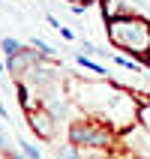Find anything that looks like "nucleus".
Returning <instances> with one entry per match:
<instances>
[{"mask_svg": "<svg viewBox=\"0 0 150 159\" xmlns=\"http://www.w3.org/2000/svg\"><path fill=\"white\" fill-rule=\"evenodd\" d=\"M18 144H21V153H27L30 159H45V156H42V150H36L30 141H18Z\"/></svg>", "mask_w": 150, "mask_h": 159, "instance_id": "f8f14e48", "label": "nucleus"}, {"mask_svg": "<svg viewBox=\"0 0 150 159\" xmlns=\"http://www.w3.org/2000/svg\"><path fill=\"white\" fill-rule=\"evenodd\" d=\"M78 66H81V69H90L96 78H108V69H105V66H102V63H90V57H84V54L78 57Z\"/></svg>", "mask_w": 150, "mask_h": 159, "instance_id": "6e6552de", "label": "nucleus"}, {"mask_svg": "<svg viewBox=\"0 0 150 159\" xmlns=\"http://www.w3.org/2000/svg\"><path fill=\"white\" fill-rule=\"evenodd\" d=\"M108 39L114 42V48L132 54L135 60L144 63V54L150 51V21L141 15H117L108 21Z\"/></svg>", "mask_w": 150, "mask_h": 159, "instance_id": "f03ea898", "label": "nucleus"}, {"mask_svg": "<svg viewBox=\"0 0 150 159\" xmlns=\"http://www.w3.org/2000/svg\"><path fill=\"white\" fill-rule=\"evenodd\" d=\"M27 123H30V129H33L39 138H45V141H51L54 132H57V117L48 111V108H36V111H27Z\"/></svg>", "mask_w": 150, "mask_h": 159, "instance_id": "20e7f679", "label": "nucleus"}, {"mask_svg": "<svg viewBox=\"0 0 150 159\" xmlns=\"http://www.w3.org/2000/svg\"><path fill=\"white\" fill-rule=\"evenodd\" d=\"M138 123L150 132V99H141L138 102Z\"/></svg>", "mask_w": 150, "mask_h": 159, "instance_id": "9d476101", "label": "nucleus"}, {"mask_svg": "<svg viewBox=\"0 0 150 159\" xmlns=\"http://www.w3.org/2000/svg\"><path fill=\"white\" fill-rule=\"evenodd\" d=\"M63 3H72V6H90L93 0H63Z\"/></svg>", "mask_w": 150, "mask_h": 159, "instance_id": "4468645a", "label": "nucleus"}, {"mask_svg": "<svg viewBox=\"0 0 150 159\" xmlns=\"http://www.w3.org/2000/svg\"><path fill=\"white\" fill-rule=\"evenodd\" d=\"M99 9H102V15H105V21H111V18L117 15H126L129 9L120 3V0H99Z\"/></svg>", "mask_w": 150, "mask_h": 159, "instance_id": "423d86ee", "label": "nucleus"}, {"mask_svg": "<svg viewBox=\"0 0 150 159\" xmlns=\"http://www.w3.org/2000/svg\"><path fill=\"white\" fill-rule=\"evenodd\" d=\"M0 48H3V57H12V54H18L24 45L18 42V39H12V36H3V39H0Z\"/></svg>", "mask_w": 150, "mask_h": 159, "instance_id": "1a4fd4ad", "label": "nucleus"}, {"mask_svg": "<svg viewBox=\"0 0 150 159\" xmlns=\"http://www.w3.org/2000/svg\"><path fill=\"white\" fill-rule=\"evenodd\" d=\"M0 150H6V138H3V132H0Z\"/></svg>", "mask_w": 150, "mask_h": 159, "instance_id": "dca6fc26", "label": "nucleus"}, {"mask_svg": "<svg viewBox=\"0 0 150 159\" xmlns=\"http://www.w3.org/2000/svg\"><path fill=\"white\" fill-rule=\"evenodd\" d=\"M39 57H42V54L36 51V48H21L18 54L6 57V69L12 72V75H15V81H18V78H24L27 72H30L36 63H39Z\"/></svg>", "mask_w": 150, "mask_h": 159, "instance_id": "39448f33", "label": "nucleus"}, {"mask_svg": "<svg viewBox=\"0 0 150 159\" xmlns=\"http://www.w3.org/2000/svg\"><path fill=\"white\" fill-rule=\"evenodd\" d=\"M54 159H84L81 156V147H75V144H60L57 147V153H54Z\"/></svg>", "mask_w": 150, "mask_h": 159, "instance_id": "0eeeda50", "label": "nucleus"}, {"mask_svg": "<svg viewBox=\"0 0 150 159\" xmlns=\"http://www.w3.org/2000/svg\"><path fill=\"white\" fill-rule=\"evenodd\" d=\"M9 159H30L27 153H9Z\"/></svg>", "mask_w": 150, "mask_h": 159, "instance_id": "2eb2a0df", "label": "nucleus"}, {"mask_svg": "<svg viewBox=\"0 0 150 159\" xmlns=\"http://www.w3.org/2000/svg\"><path fill=\"white\" fill-rule=\"evenodd\" d=\"M30 45H33V48H36L39 54H42V57H54L51 45H48V42H42V39H36V36H33V39H30Z\"/></svg>", "mask_w": 150, "mask_h": 159, "instance_id": "9b49d317", "label": "nucleus"}, {"mask_svg": "<svg viewBox=\"0 0 150 159\" xmlns=\"http://www.w3.org/2000/svg\"><path fill=\"white\" fill-rule=\"evenodd\" d=\"M69 141L75 144V147H81V150H93V147L111 150L117 144V132L108 129L96 117H81V120H75V123L69 126Z\"/></svg>", "mask_w": 150, "mask_h": 159, "instance_id": "7ed1b4c3", "label": "nucleus"}, {"mask_svg": "<svg viewBox=\"0 0 150 159\" xmlns=\"http://www.w3.org/2000/svg\"><path fill=\"white\" fill-rule=\"evenodd\" d=\"M144 66H150V51H147V54H144Z\"/></svg>", "mask_w": 150, "mask_h": 159, "instance_id": "f3484780", "label": "nucleus"}, {"mask_svg": "<svg viewBox=\"0 0 150 159\" xmlns=\"http://www.w3.org/2000/svg\"><path fill=\"white\" fill-rule=\"evenodd\" d=\"M57 33H60V36H63V39H66V42H72V39H75V33H72L69 27H63V24H60V27H57Z\"/></svg>", "mask_w": 150, "mask_h": 159, "instance_id": "ddd939ff", "label": "nucleus"}, {"mask_svg": "<svg viewBox=\"0 0 150 159\" xmlns=\"http://www.w3.org/2000/svg\"><path fill=\"white\" fill-rule=\"evenodd\" d=\"M78 102L84 105V111H87L90 117L102 120V123H105L108 129H114L117 135L138 123V102H141V99L132 96L129 90L105 81V78L99 81V84L84 87V96H78Z\"/></svg>", "mask_w": 150, "mask_h": 159, "instance_id": "f257e3e1", "label": "nucleus"}, {"mask_svg": "<svg viewBox=\"0 0 150 159\" xmlns=\"http://www.w3.org/2000/svg\"><path fill=\"white\" fill-rule=\"evenodd\" d=\"M0 78H3V63H0Z\"/></svg>", "mask_w": 150, "mask_h": 159, "instance_id": "a211bd4d", "label": "nucleus"}]
</instances>
